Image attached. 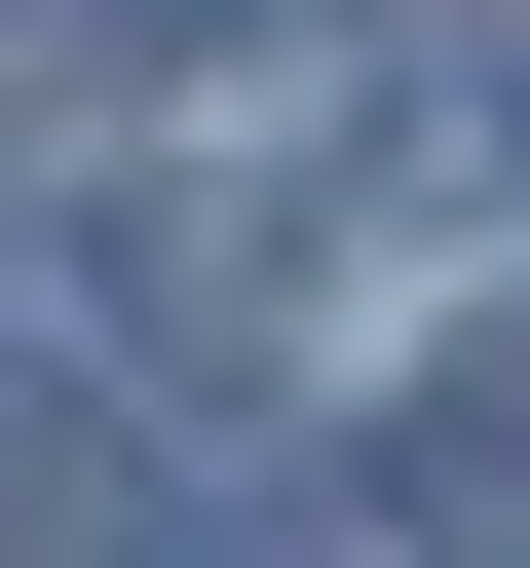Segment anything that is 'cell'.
Segmentation results:
<instances>
[{"label": "cell", "instance_id": "obj_3", "mask_svg": "<svg viewBox=\"0 0 530 568\" xmlns=\"http://www.w3.org/2000/svg\"><path fill=\"white\" fill-rule=\"evenodd\" d=\"M265 304H304V265H265V227H227V190H152V227H114V342H152V379H227V342H265Z\"/></svg>", "mask_w": 530, "mask_h": 568}, {"label": "cell", "instance_id": "obj_2", "mask_svg": "<svg viewBox=\"0 0 530 568\" xmlns=\"http://www.w3.org/2000/svg\"><path fill=\"white\" fill-rule=\"evenodd\" d=\"M114 530H152V493H114V379L0 342V568H114Z\"/></svg>", "mask_w": 530, "mask_h": 568}, {"label": "cell", "instance_id": "obj_1", "mask_svg": "<svg viewBox=\"0 0 530 568\" xmlns=\"http://www.w3.org/2000/svg\"><path fill=\"white\" fill-rule=\"evenodd\" d=\"M379 530H417V568H530V304H492V342L379 417Z\"/></svg>", "mask_w": 530, "mask_h": 568}]
</instances>
